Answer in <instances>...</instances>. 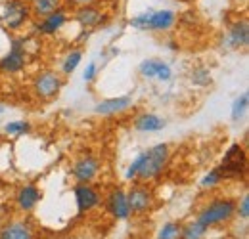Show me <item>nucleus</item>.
Here are the masks:
<instances>
[{"mask_svg": "<svg viewBox=\"0 0 249 239\" xmlns=\"http://www.w3.org/2000/svg\"><path fill=\"white\" fill-rule=\"evenodd\" d=\"M236 218L248 222L249 218V193L246 191L240 199H236Z\"/></svg>", "mask_w": 249, "mask_h": 239, "instance_id": "cd10ccee", "label": "nucleus"}, {"mask_svg": "<svg viewBox=\"0 0 249 239\" xmlns=\"http://www.w3.org/2000/svg\"><path fill=\"white\" fill-rule=\"evenodd\" d=\"M2 184H4V180H2V176H0V188H2Z\"/></svg>", "mask_w": 249, "mask_h": 239, "instance_id": "72a5a7b5", "label": "nucleus"}, {"mask_svg": "<svg viewBox=\"0 0 249 239\" xmlns=\"http://www.w3.org/2000/svg\"><path fill=\"white\" fill-rule=\"evenodd\" d=\"M249 46V21L246 16L236 17L228 23L226 34L222 40V48L226 50H246Z\"/></svg>", "mask_w": 249, "mask_h": 239, "instance_id": "ddd939ff", "label": "nucleus"}, {"mask_svg": "<svg viewBox=\"0 0 249 239\" xmlns=\"http://www.w3.org/2000/svg\"><path fill=\"white\" fill-rule=\"evenodd\" d=\"M4 132L12 138H21L31 132V122L29 120H10L4 124Z\"/></svg>", "mask_w": 249, "mask_h": 239, "instance_id": "393cba45", "label": "nucleus"}, {"mask_svg": "<svg viewBox=\"0 0 249 239\" xmlns=\"http://www.w3.org/2000/svg\"><path fill=\"white\" fill-rule=\"evenodd\" d=\"M171 155H173L171 146L165 144V142L140 151L132 159V163L126 167L124 180H128V182H146V184L154 182L167 171V167L171 163Z\"/></svg>", "mask_w": 249, "mask_h": 239, "instance_id": "f257e3e1", "label": "nucleus"}, {"mask_svg": "<svg viewBox=\"0 0 249 239\" xmlns=\"http://www.w3.org/2000/svg\"><path fill=\"white\" fill-rule=\"evenodd\" d=\"M138 73L148 81H159V83H169L173 79V67L159 58H148L140 61Z\"/></svg>", "mask_w": 249, "mask_h": 239, "instance_id": "2eb2a0df", "label": "nucleus"}, {"mask_svg": "<svg viewBox=\"0 0 249 239\" xmlns=\"http://www.w3.org/2000/svg\"><path fill=\"white\" fill-rule=\"evenodd\" d=\"M102 171V161L94 153H81L73 163H71V176L77 184H94Z\"/></svg>", "mask_w": 249, "mask_h": 239, "instance_id": "9d476101", "label": "nucleus"}, {"mask_svg": "<svg viewBox=\"0 0 249 239\" xmlns=\"http://www.w3.org/2000/svg\"><path fill=\"white\" fill-rule=\"evenodd\" d=\"M27 4H29L33 19H40L63 6L62 0H27Z\"/></svg>", "mask_w": 249, "mask_h": 239, "instance_id": "412c9836", "label": "nucleus"}, {"mask_svg": "<svg viewBox=\"0 0 249 239\" xmlns=\"http://www.w3.org/2000/svg\"><path fill=\"white\" fill-rule=\"evenodd\" d=\"M29 61L27 54V38L25 36H12L10 50L0 58V75H19Z\"/></svg>", "mask_w": 249, "mask_h": 239, "instance_id": "0eeeda50", "label": "nucleus"}, {"mask_svg": "<svg viewBox=\"0 0 249 239\" xmlns=\"http://www.w3.org/2000/svg\"><path fill=\"white\" fill-rule=\"evenodd\" d=\"M234 218H236V199L230 197V195L213 197L196 214V220L199 224H203L205 228H209V230L217 228V226L230 224Z\"/></svg>", "mask_w": 249, "mask_h": 239, "instance_id": "f03ea898", "label": "nucleus"}, {"mask_svg": "<svg viewBox=\"0 0 249 239\" xmlns=\"http://www.w3.org/2000/svg\"><path fill=\"white\" fill-rule=\"evenodd\" d=\"M178 23V14L169 8L161 10H146L132 17H128L126 25L136 31H150V33H169Z\"/></svg>", "mask_w": 249, "mask_h": 239, "instance_id": "7ed1b4c3", "label": "nucleus"}, {"mask_svg": "<svg viewBox=\"0 0 249 239\" xmlns=\"http://www.w3.org/2000/svg\"><path fill=\"white\" fill-rule=\"evenodd\" d=\"M96 75H98V63H96V61H90V63L85 67V71H83V81H85V83H92L94 79H96Z\"/></svg>", "mask_w": 249, "mask_h": 239, "instance_id": "c756f323", "label": "nucleus"}, {"mask_svg": "<svg viewBox=\"0 0 249 239\" xmlns=\"http://www.w3.org/2000/svg\"><path fill=\"white\" fill-rule=\"evenodd\" d=\"M132 105H134L132 96L123 94V96L106 98V100L98 102V103L94 105V113H96V115H100V117H115V115L126 113Z\"/></svg>", "mask_w": 249, "mask_h": 239, "instance_id": "dca6fc26", "label": "nucleus"}, {"mask_svg": "<svg viewBox=\"0 0 249 239\" xmlns=\"http://www.w3.org/2000/svg\"><path fill=\"white\" fill-rule=\"evenodd\" d=\"M69 19H71V12L65 6H62L60 10L48 14L44 17H40V19H33L31 23H29V27H31V33L35 36L52 38L69 23Z\"/></svg>", "mask_w": 249, "mask_h": 239, "instance_id": "6e6552de", "label": "nucleus"}, {"mask_svg": "<svg viewBox=\"0 0 249 239\" xmlns=\"http://www.w3.org/2000/svg\"><path fill=\"white\" fill-rule=\"evenodd\" d=\"M92 34V31H89V29H81V33H79V36H77V42L79 44H83L85 40H89V36Z\"/></svg>", "mask_w": 249, "mask_h": 239, "instance_id": "7c9ffc66", "label": "nucleus"}, {"mask_svg": "<svg viewBox=\"0 0 249 239\" xmlns=\"http://www.w3.org/2000/svg\"><path fill=\"white\" fill-rule=\"evenodd\" d=\"M65 77L56 69H40L31 81V94L38 102H52L60 96Z\"/></svg>", "mask_w": 249, "mask_h": 239, "instance_id": "20e7f679", "label": "nucleus"}, {"mask_svg": "<svg viewBox=\"0 0 249 239\" xmlns=\"http://www.w3.org/2000/svg\"><path fill=\"white\" fill-rule=\"evenodd\" d=\"M190 81L194 86H199V88H205L211 85V71L207 65H196L190 73Z\"/></svg>", "mask_w": 249, "mask_h": 239, "instance_id": "b1692460", "label": "nucleus"}, {"mask_svg": "<svg viewBox=\"0 0 249 239\" xmlns=\"http://www.w3.org/2000/svg\"><path fill=\"white\" fill-rule=\"evenodd\" d=\"M222 174L224 182L226 180H244L248 172V153L244 144H232L224 151V157L217 167Z\"/></svg>", "mask_w": 249, "mask_h": 239, "instance_id": "423d86ee", "label": "nucleus"}, {"mask_svg": "<svg viewBox=\"0 0 249 239\" xmlns=\"http://www.w3.org/2000/svg\"><path fill=\"white\" fill-rule=\"evenodd\" d=\"M167 126V119L152 113V111H144V113H138L134 119H132V128L136 132H142V134H154V132H161L163 128Z\"/></svg>", "mask_w": 249, "mask_h": 239, "instance_id": "6ab92c4d", "label": "nucleus"}, {"mask_svg": "<svg viewBox=\"0 0 249 239\" xmlns=\"http://www.w3.org/2000/svg\"><path fill=\"white\" fill-rule=\"evenodd\" d=\"M224 184V178H222V174H220V171H218L217 167H213L209 172H205L203 174V178L199 180V188L201 189H217Z\"/></svg>", "mask_w": 249, "mask_h": 239, "instance_id": "a878e982", "label": "nucleus"}, {"mask_svg": "<svg viewBox=\"0 0 249 239\" xmlns=\"http://www.w3.org/2000/svg\"><path fill=\"white\" fill-rule=\"evenodd\" d=\"M169 50L178 52V50H180V44H177V42H173V40H171V42H169Z\"/></svg>", "mask_w": 249, "mask_h": 239, "instance_id": "2f4dec72", "label": "nucleus"}, {"mask_svg": "<svg viewBox=\"0 0 249 239\" xmlns=\"http://www.w3.org/2000/svg\"><path fill=\"white\" fill-rule=\"evenodd\" d=\"M209 234V228H205L203 224H199L196 218L188 224H182L180 230V239H205Z\"/></svg>", "mask_w": 249, "mask_h": 239, "instance_id": "4be33fe9", "label": "nucleus"}, {"mask_svg": "<svg viewBox=\"0 0 249 239\" xmlns=\"http://www.w3.org/2000/svg\"><path fill=\"white\" fill-rule=\"evenodd\" d=\"M40 199H42V191L33 182H27V184L19 186L18 191H16V197H14L18 210L19 212H25V214L36 209V205L40 203Z\"/></svg>", "mask_w": 249, "mask_h": 239, "instance_id": "a211bd4d", "label": "nucleus"}, {"mask_svg": "<svg viewBox=\"0 0 249 239\" xmlns=\"http://www.w3.org/2000/svg\"><path fill=\"white\" fill-rule=\"evenodd\" d=\"M0 85H2V77H0Z\"/></svg>", "mask_w": 249, "mask_h": 239, "instance_id": "f704fd0d", "label": "nucleus"}, {"mask_svg": "<svg viewBox=\"0 0 249 239\" xmlns=\"http://www.w3.org/2000/svg\"><path fill=\"white\" fill-rule=\"evenodd\" d=\"M0 21L8 33H19L33 21L27 0H6L2 4Z\"/></svg>", "mask_w": 249, "mask_h": 239, "instance_id": "39448f33", "label": "nucleus"}, {"mask_svg": "<svg viewBox=\"0 0 249 239\" xmlns=\"http://www.w3.org/2000/svg\"><path fill=\"white\" fill-rule=\"evenodd\" d=\"M0 239H36V228L27 218H14L0 226Z\"/></svg>", "mask_w": 249, "mask_h": 239, "instance_id": "f3484780", "label": "nucleus"}, {"mask_svg": "<svg viewBox=\"0 0 249 239\" xmlns=\"http://www.w3.org/2000/svg\"><path fill=\"white\" fill-rule=\"evenodd\" d=\"M106 203V210L111 218L115 220H128L130 214V207H128V199H126V189L123 188H111L109 193L104 197Z\"/></svg>", "mask_w": 249, "mask_h": 239, "instance_id": "4468645a", "label": "nucleus"}, {"mask_svg": "<svg viewBox=\"0 0 249 239\" xmlns=\"http://www.w3.org/2000/svg\"><path fill=\"white\" fill-rule=\"evenodd\" d=\"M83 56H85L83 48H69L65 52V56L62 58V63H60V73H62L63 77H71L79 69V65L83 61Z\"/></svg>", "mask_w": 249, "mask_h": 239, "instance_id": "aec40b11", "label": "nucleus"}, {"mask_svg": "<svg viewBox=\"0 0 249 239\" xmlns=\"http://www.w3.org/2000/svg\"><path fill=\"white\" fill-rule=\"evenodd\" d=\"M109 12L106 8H102V4H94V6H85V8H77L71 12V19L81 27V29H100L102 25H106L109 21Z\"/></svg>", "mask_w": 249, "mask_h": 239, "instance_id": "9b49d317", "label": "nucleus"}, {"mask_svg": "<svg viewBox=\"0 0 249 239\" xmlns=\"http://www.w3.org/2000/svg\"><path fill=\"white\" fill-rule=\"evenodd\" d=\"M180 222H165L157 232V239H180Z\"/></svg>", "mask_w": 249, "mask_h": 239, "instance_id": "bb28decb", "label": "nucleus"}, {"mask_svg": "<svg viewBox=\"0 0 249 239\" xmlns=\"http://www.w3.org/2000/svg\"><path fill=\"white\" fill-rule=\"evenodd\" d=\"M73 197L77 205V216H85L104 203V195L94 184H75Z\"/></svg>", "mask_w": 249, "mask_h": 239, "instance_id": "f8f14e48", "label": "nucleus"}, {"mask_svg": "<svg viewBox=\"0 0 249 239\" xmlns=\"http://www.w3.org/2000/svg\"><path fill=\"white\" fill-rule=\"evenodd\" d=\"M232 4H238V6H246L248 4V0H230Z\"/></svg>", "mask_w": 249, "mask_h": 239, "instance_id": "473e14b6", "label": "nucleus"}, {"mask_svg": "<svg viewBox=\"0 0 249 239\" xmlns=\"http://www.w3.org/2000/svg\"><path fill=\"white\" fill-rule=\"evenodd\" d=\"M63 6L69 10V12H73V10H77V8H85V6H94V4H102L104 0H62Z\"/></svg>", "mask_w": 249, "mask_h": 239, "instance_id": "c85d7f7f", "label": "nucleus"}, {"mask_svg": "<svg viewBox=\"0 0 249 239\" xmlns=\"http://www.w3.org/2000/svg\"><path fill=\"white\" fill-rule=\"evenodd\" d=\"M126 199L130 214L136 216H144L156 207V193L146 182H132V186L126 189Z\"/></svg>", "mask_w": 249, "mask_h": 239, "instance_id": "1a4fd4ad", "label": "nucleus"}, {"mask_svg": "<svg viewBox=\"0 0 249 239\" xmlns=\"http://www.w3.org/2000/svg\"><path fill=\"white\" fill-rule=\"evenodd\" d=\"M249 107V94L248 92H242L234 102H232V107H230V119L234 122H240V120L246 117Z\"/></svg>", "mask_w": 249, "mask_h": 239, "instance_id": "5701e85b", "label": "nucleus"}]
</instances>
